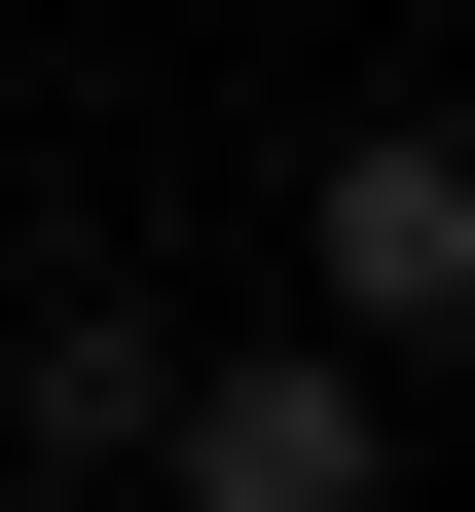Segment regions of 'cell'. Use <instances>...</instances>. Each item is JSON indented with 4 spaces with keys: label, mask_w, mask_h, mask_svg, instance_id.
I'll use <instances>...</instances> for the list:
<instances>
[{
    "label": "cell",
    "mask_w": 475,
    "mask_h": 512,
    "mask_svg": "<svg viewBox=\"0 0 475 512\" xmlns=\"http://www.w3.org/2000/svg\"><path fill=\"white\" fill-rule=\"evenodd\" d=\"M293 330H366V366H475V110H366V147L293 183Z\"/></svg>",
    "instance_id": "7a4b0ae2"
},
{
    "label": "cell",
    "mask_w": 475,
    "mask_h": 512,
    "mask_svg": "<svg viewBox=\"0 0 475 512\" xmlns=\"http://www.w3.org/2000/svg\"><path fill=\"white\" fill-rule=\"evenodd\" d=\"M147 403H183V293L147 256H37L0 293V476H147Z\"/></svg>",
    "instance_id": "3957f363"
},
{
    "label": "cell",
    "mask_w": 475,
    "mask_h": 512,
    "mask_svg": "<svg viewBox=\"0 0 475 512\" xmlns=\"http://www.w3.org/2000/svg\"><path fill=\"white\" fill-rule=\"evenodd\" d=\"M147 512H402V366H366V330H183Z\"/></svg>",
    "instance_id": "6da1fadb"
}]
</instances>
